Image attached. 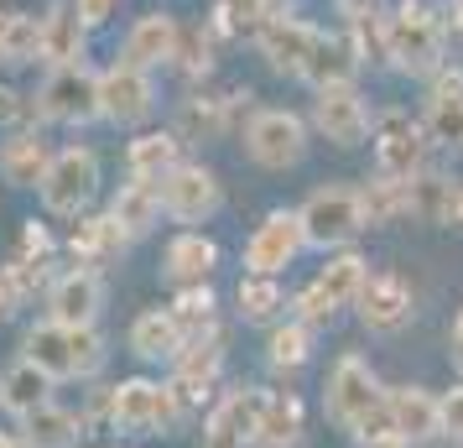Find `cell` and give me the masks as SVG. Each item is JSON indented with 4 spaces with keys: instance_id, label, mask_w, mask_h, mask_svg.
Returning a JSON list of instances; mask_svg holds the SVG:
<instances>
[{
    "instance_id": "e0dca14e",
    "label": "cell",
    "mask_w": 463,
    "mask_h": 448,
    "mask_svg": "<svg viewBox=\"0 0 463 448\" xmlns=\"http://www.w3.org/2000/svg\"><path fill=\"white\" fill-rule=\"evenodd\" d=\"M219 360H224V349H219L213 334H209V344L188 339V349L177 355V376H172V402H177V412H193V406L209 396L213 376H219Z\"/></svg>"
},
{
    "instance_id": "2e32d148",
    "label": "cell",
    "mask_w": 463,
    "mask_h": 448,
    "mask_svg": "<svg viewBox=\"0 0 463 448\" xmlns=\"http://www.w3.org/2000/svg\"><path fill=\"white\" fill-rule=\"evenodd\" d=\"M317 26L307 22H292V16H271V22L260 26V58L276 68V73H302L307 58H313L317 47Z\"/></svg>"
},
{
    "instance_id": "d6a6232c",
    "label": "cell",
    "mask_w": 463,
    "mask_h": 448,
    "mask_svg": "<svg viewBox=\"0 0 463 448\" xmlns=\"http://www.w3.org/2000/svg\"><path fill=\"white\" fill-rule=\"evenodd\" d=\"M354 47L334 43V37H317L313 58H307V68H302V79L313 89H328V84H354Z\"/></svg>"
},
{
    "instance_id": "ba28073f",
    "label": "cell",
    "mask_w": 463,
    "mask_h": 448,
    "mask_svg": "<svg viewBox=\"0 0 463 448\" xmlns=\"http://www.w3.org/2000/svg\"><path fill=\"white\" fill-rule=\"evenodd\" d=\"M162 193V214H172L177 224H198V219H209L219 209V183H213L209 167H198V162H177V167L156 183Z\"/></svg>"
},
{
    "instance_id": "5b68a950",
    "label": "cell",
    "mask_w": 463,
    "mask_h": 448,
    "mask_svg": "<svg viewBox=\"0 0 463 448\" xmlns=\"http://www.w3.org/2000/svg\"><path fill=\"white\" fill-rule=\"evenodd\" d=\"M245 151H250V162H260L271 172L297 167L302 151H307V130H302V120L292 110H260L245 126Z\"/></svg>"
},
{
    "instance_id": "30bf717a",
    "label": "cell",
    "mask_w": 463,
    "mask_h": 448,
    "mask_svg": "<svg viewBox=\"0 0 463 448\" xmlns=\"http://www.w3.org/2000/svg\"><path fill=\"white\" fill-rule=\"evenodd\" d=\"M307 245V230H302V214H287L276 209L260 230L250 235L245 245V266H250V277H276L281 266H292L297 251Z\"/></svg>"
},
{
    "instance_id": "4316f807",
    "label": "cell",
    "mask_w": 463,
    "mask_h": 448,
    "mask_svg": "<svg viewBox=\"0 0 463 448\" xmlns=\"http://www.w3.org/2000/svg\"><path fill=\"white\" fill-rule=\"evenodd\" d=\"M84 32L89 26L79 22L73 5H52V11L43 16V63L47 68L84 63Z\"/></svg>"
},
{
    "instance_id": "74e56055",
    "label": "cell",
    "mask_w": 463,
    "mask_h": 448,
    "mask_svg": "<svg viewBox=\"0 0 463 448\" xmlns=\"http://www.w3.org/2000/svg\"><path fill=\"white\" fill-rule=\"evenodd\" d=\"M172 319L183 323L188 339H203V329H213V292L209 287H183L172 302Z\"/></svg>"
},
{
    "instance_id": "7dc6e473",
    "label": "cell",
    "mask_w": 463,
    "mask_h": 448,
    "mask_svg": "<svg viewBox=\"0 0 463 448\" xmlns=\"http://www.w3.org/2000/svg\"><path fill=\"white\" fill-rule=\"evenodd\" d=\"M177 58L188 73H209V43H177Z\"/></svg>"
},
{
    "instance_id": "f6af8a7d",
    "label": "cell",
    "mask_w": 463,
    "mask_h": 448,
    "mask_svg": "<svg viewBox=\"0 0 463 448\" xmlns=\"http://www.w3.org/2000/svg\"><path fill=\"white\" fill-rule=\"evenodd\" d=\"M26 115H32V105H26L16 89H5L0 84V126H22Z\"/></svg>"
},
{
    "instance_id": "ac0fdd59",
    "label": "cell",
    "mask_w": 463,
    "mask_h": 448,
    "mask_svg": "<svg viewBox=\"0 0 463 448\" xmlns=\"http://www.w3.org/2000/svg\"><path fill=\"white\" fill-rule=\"evenodd\" d=\"M22 360H32L37 370H47L52 381H79V360H73V329L58 319H43L26 329L22 339Z\"/></svg>"
},
{
    "instance_id": "7c38bea8",
    "label": "cell",
    "mask_w": 463,
    "mask_h": 448,
    "mask_svg": "<svg viewBox=\"0 0 463 448\" xmlns=\"http://www.w3.org/2000/svg\"><path fill=\"white\" fill-rule=\"evenodd\" d=\"M359 287H364V261L359 256H338L323 266V277L297 298V308H302V323H328L344 308V302L359 298Z\"/></svg>"
},
{
    "instance_id": "ab89813d",
    "label": "cell",
    "mask_w": 463,
    "mask_h": 448,
    "mask_svg": "<svg viewBox=\"0 0 463 448\" xmlns=\"http://www.w3.org/2000/svg\"><path fill=\"white\" fill-rule=\"evenodd\" d=\"M313 355V334H307V323H287V329H276L271 334V365L276 370H297V365H307Z\"/></svg>"
},
{
    "instance_id": "7402d4cb",
    "label": "cell",
    "mask_w": 463,
    "mask_h": 448,
    "mask_svg": "<svg viewBox=\"0 0 463 448\" xmlns=\"http://www.w3.org/2000/svg\"><path fill=\"white\" fill-rule=\"evenodd\" d=\"M213 266H219V245H213L209 235L188 230V235H177L167 245V256H162V277L177 281V287H203V277H209Z\"/></svg>"
},
{
    "instance_id": "f5cc1de1",
    "label": "cell",
    "mask_w": 463,
    "mask_h": 448,
    "mask_svg": "<svg viewBox=\"0 0 463 448\" xmlns=\"http://www.w3.org/2000/svg\"><path fill=\"white\" fill-rule=\"evenodd\" d=\"M453 344L463 349V308H458V319H453Z\"/></svg>"
},
{
    "instance_id": "836d02e7",
    "label": "cell",
    "mask_w": 463,
    "mask_h": 448,
    "mask_svg": "<svg viewBox=\"0 0 463 448\" xmlns=\"http://www.w3.org/2000/svg\"><path fill=\"white\" fill-rule=\"evenodd\" d=\"M427 126L438 141H463V73H442L438 89H432V115H427Z\"/></svg>"
},
{
    "instance_id": "4fadbf2b",
    "label": "cell",
    "mask_w": 463,
    "mask_h": 448,
    "mask_svg": "<svg viewBox=\"0 0 463 448\" xmlns=\"http://www.w3.org/2000/svg\"><path fill=\"white\" fill-rule=\"evenodd\" d=\"M99 308H105V287H99V272H84V266H73V272H63V277L47 287V319L68 323V329H94Z\"/></svg>"
},
{
    "instance_id": "681fc988",
    "label": "cell",
    "mask_w": 463,
    "mask_h": 448,
    "mask_svg": "<svg viewBox=\"0 0 463 448\" xmlns=\"http://www.w3.org/2000/svg\"><path fill=\"white\" fill-rule=\"evenodd\" d=\"M442 224H458L463 230V183H458V193H453V204H448V219Z\"/></svg>"
},
{
    "instance_id": "8fae6325",
    "label": "cell",
    "mask_w": 463,
    "mask_h": 448,
    "mask_svg": "<svg viewBox=\"0 0 463 448\" xmlns=\"http://www.w3.org/2000/svg\"><path fill=\"white\" fill-rule=\"evenodd\" d=\"M375 167L391 183H411L421 167V130L411 126L406 110H385L375 126Z\"/></svg>"
},
{
    "instance_id": "277c9868",
    "label": "cell",
    "mask_w": 463,
    "mask_h": 448,
    "mask_svg": "<svg viewBox=\"0 0 463 448\" xmlns=\"http://www.w3.org/2000/svg\"><path fill=\"white\" fill-rule=\"evenodd\" d=\"M438 52H442V32H438V16L427 5H401L391 16V63L401 73H432L438 68Z\"/></svg>"
},
{
    "instance_id": "4dcf8cb0",
    "label": "cell",
    "mask_w": 463,
    "mask_h": 448,
    "mask_svg": "<svg viewBox=\"0 0 463 448\" xmlns=\"http://www.w3.org/2000/svg\"><path fill=\"white\" fill-rule=\"evenodd\" d=\"M391 417H396L401 438L406 443H421V438H432V433H442V412L438 402L421 391V386H401V391H391Z\"/></svg>"
},
{
    "instance_id": "c3c4849f",
    "label": "cell",
    "mask_w": 463,
    "mask_h": 448,
    "mask_svg": "<svg viewBox=\"0 0 463 448\" xmlns=\"http://www.w3.org/2000/svg\"><path fill=\"white\" fill-rule=\"evenodd\" d=\"M334 5L349 16V22H359V16H375V11H380V0H334Z\"/></svg>"
},
{
    "instance_id": "cb8c5ba5",
    "label": "cell",
    "mask_w": 463,
    "mask_h": 448,
    "mask_svg": "<svg viewBox=\"0 0 463 448\" xmlns=\"http://www.w3.org/2000/svg\"><path fill=\"white\" fill-rule=\"evenodd\" d=\"M109 219L126 230L130 240H141L156 230V219H162V193H156V183H120L115 188V198H109Z\"/></svg>"
},
{
    "instance_id": "ffe728a7",
    "label": "cell",
    "mask_w": 463,
    "mask_h": 448,
    "mask_svg": "<svg viewBox=\"0 0 463 448\" xmlns=\"http://www.w3.org/2000/svg\"><path fill=\"white\" fill-rule=\"evenodd\" d=\"M177 43H183L177 22L162 16V11H151V16H141V22L130 26L126 47H120V63H136V68L151 73L156 63H172V58H177Z\"/></svg>"
},
{
    "instance_id": "e575fe53",
    "label": "cell",
    "mask_w": 463,
    "mask_h": 448,
    "mask_svg": "<svg viewBox=\"0 0 463 448\" xmlns=\"http://www.w3.org/2000/svg\"><path fill=\"white\" fill-rule=\"evenodd\" d=\"M453 193H458L453 177H411V183H406V214H417L427 224H442Z\"/></svg>"
},
{
    "instance_id": "44dd1931",
    "label": "cell",
    "mask_w": 463,
    "mask_h": 448,
    "mask_svg": "<svg viewBox=\"0 0 463 448\" xmlns=\"http://www.w3.org/2000/svg\"><path fill=\"white\" fill-rule=\"evenodd\" d=\"M297 438H302V402L292 391H260L255 448H297Z\"/></svg>"
},
{
    "instance_id": "f546056e",
    "label": "cell",
    "mask_w": 463,
    "mask_h": 448,
    "mask_svg": "<svg viewBox=\"0 0 463 448\" xmlns=\"http://www.w3.org/2000/svg\"><path fill=\"white\" fill-rule=\"evenodd\" d=\"M47 402H52V376L37 370L32 360H16L0 376V406H5V412L26 417V412H37V406H47Z\"/></svg>"
},
{
    "instance_id": "6da1fadb",
    "label": "cell",
    "mask_w": 463,
    "mask_h": 448,
    "mask_svg": "<svg viewBox=\"0 0 463 448\" xmlns=\"http://www.w3.org/2000/svg\"><path fill=\"white\" fill-rule=\"evenodd\" d=\"M37 115L52 120V126H89V120H99L105 115V105H99V79L84 63L52 68L43 94H37Z\"/></svg>"
},
{
    "instance_id": "f1b7e54d",
    "label": "cell",
    "mask_w": 463,
    "mask_h": 448,
    "mask_svg": "<svg viewBox=\"0 0 463 448\" xmlns=\"http://www.w3.org/2000/svg\"><path fill=\"white\" fill-rule=\"evenodd\" d=\"M79 438H84V423L58 402H47V406H37V412L22 417V443L26 448H73Z\"/></svg>"
},
{
    "instance_id": "f35d334b",
    "label": "cell",
    "mask_w": 463,
    "mask_h": 448,
    "mask_svg": "<svg viewBox=\"0 0 463 448\" xmlns=\"http://www.w3.org/2000/svg\"><path fill=\"white\" fill-rule=\"evenodd\" d=\"M359 209H364V224H385L391 214H406V183H391V177L370 183L359 193Z\"/></svg>"
},
{
    "instance_id": "f907efd6",
    "label": "cell",
    "mask_w": 463,
    "mask_h": 448,
    "mask_svg": "<svg viewBox=\"0 0 463 448\" xmlns=\"http://www.w3.org/2000/svg\"><path fill=\"white\" fill-rule=\"evenodd\" d=\"M11 308H16V298H11V292H5V281H0V323L11 319Z\"/></svg>"
},
{
    "instance_id": "7a4b0ae2",
    "label": "cell",
    "mask_w": 463,
    "mask_h": 448,
    "mask_svg": "<svg viewBox=\"0 0 463 448\" xmlns=\"http://www.w3.org/2000/svg\"><path fill=\"white\" fill-rule=\"evenodd\" d=\"M177 417V402H172V386H156L146 376L136 381H120L109 391V423L115 433H130V438H151Z\"/></svg>"
},
{
    "instance_id": "11a10c76",
    "label": "cell",
    "mask_w": 463,
    "mask_h": 448,
    "mask_svg": "<svg viewBox=\"0 0 463 448\" xmlns=\"http://www.w3.org/2000/svg\"><path fill=\"white\" fill-rule=\"evenodd\" d=\"M458 22H463V0H458Z\"/></svg>"
},
{
    "instance_id": "9c48e42d",
    "label": "cell",
    "mask_w": 463,
    "mask_h": 448,
    "mask_svg": "<svg viewBox=\"0 0 463 448\" xmlns=\"http://www.w3.org/2000/svg\"><path fill=\"white\" fill-rule=\"evenodd\" d=\"M375 406H380V386L370 376V365L359 355H344L334 365V376H328V417L338 427H359Z\"/></svg>"
},
{
    "instance_id": "816d5d0a",
    "label": "cell",
    "mask_w": 463,
    "mask_h": 448,
    "mask_svg": "<svg viewBox=\"0 0 463 448\" xmlns=\"http://www.w3.org/2000/svg\"><path fill=\"white\" fill-rule=\"evenodd\" d=\"M255 5H260V11H271V16H281V11H287L292 0H255Z\"/></svg>"
},
{
    "instance_id": "d4e9b609",
    "label": "cell",
    "mask_w": 463,
    "mask_h": 448,
    "mask_svg": "<svg viewBox=\"0 0 463 448\" xmlns=\"http://www.w3.org/2000/svg\"><path fill=\"white\" fill-rule=\"evenodd\" d=\"M126 230L109 219V214H94V219H79V230H73V240H68V251H73V261L84 266V272H99L105 261H115L120 251H126Z\"/></svg>"
},
{
    "instance_id": "603a6c76",
    "label": "cell",
    "mask_w": 463,
    "mask_h": 448,
    "mask_svg": "<svg viewBox=\"0 0 463 448\" xmlns=\"http://www.w3.org/2000/svg\"><path fill=\"white\" fill-rule=\"evenodd\" d=\"M130 349L141 360H177L188 349V334H183V323L172 319V308H151V313H141L130 323Z\"/></svg>"
},
{
    "instance_id": "8d00e7d4",
    "label": "cell",
    "mask_w": 463,
    "mask_h": 448,
    "mask_svg": "<svg viewBox=\"0 0 463 448\" xmlns=\"http://www.w3.org/2000/svg\"><path fill=\"white\" fill-rule=\"evenodd\" d=\"M224 120H230V105L224 100H188L183 105V115H177V136H193V141H209V136H219L224 130Z\"/></svg>"
},
{
    "instance_id": "8992f818",
    "label": "cell",
    "mask_w": 463,
    "mask_h": 448,
    "mask_svg": "<svg viewBox=\"0 0 463 448\" xmlns=\"http://www.w3.org/2000/svg\"><path fill=\"white\" fill-rule=\"evenodd\" d=\"M302 230L307 245H344L364 230V209H359V193L349 188H323L302 204Z\"/></svg>"
},
{
    "instance_id": "83f0119b",
    "label": "cell",
    "mask_w": 463,
    "mask_h": 448,
    "mask_svg": "<svg viewBox=\"0 0 463 448\" xmlns=\"http://www.w3.org/2000/svg\"><path fill=\"white\" fill-rule=\"evenodd\" d=\"M177 147H183V136H172V130H146V136H136L126 147V167L136 183H162L172 167H177Z\"/></svg>"
},
{
    "instance_id": "bcb514c9",
    "label": "cell",
    "mask_w": 463,
    "mask_h": 448,
    "mask_svg": "<svg viewBox=\"0 0 463 448\" xmlns=\"http://www.w3.org/2000/svg\"><path fill=\"white\" fill-rule=\"evenodd\" d=\"M115 5H120V0H73V11H79L84 26H105L109 16H115Z\"/></svg>"
},
{
    "instance_id": "9f6ffc18",
    "label": "cell",
    "mask_w": 463,
    "mask_h": 448,
    "mask_svg": "<svg viewBox=\"0 0 463 448\" xmlns=\"http://www.w3.org/2000/svg\"><path fill=\"white\" fill-rule=\"evenodd\" d=\"M458 370H463V349H458Z\"/></svg>"
},
{
    "instance_id": "b9f144b4",
    "label": "cell",
    "mask_w": 463,
    "mask_h": 448,
    "mask_svg": "<svg viewBox=\"0 0 463 448\" xmlns=\"http://www.w3.org/2000/svg\"><path fill=\"white\" fill-rule=\"evenodd\" d=\"M73 360H79V381L94 376V370L105 365V339H99L94 329H73Z\"/></svg>"
},
{
    "instance_id": "52a82bcc",
    "label": "cell",
    "mask_w": 463,
    "mask_h": 448,
    "mask_svg": "<svg viewBox=\"0 0 463 448\" xmlns=\"http://www.w3.org/2000/svg\"><path fill=\"white\" fill-rule=\"evenodd\" d=\"M99 105H105L109 126H141L156 110V84H151L146 68L115 63L109 73H99Z\"/></svg>"
},
{
    "instance_id": "60d3db41",
    "label": "cell",
    "mask_w": 463,
    "mask_h": 448,
    "mask_svg": "<svg viewBox=\"0 0 463 448\" xmlns=\"http://www.w3.org/2000/svg\"><path fill=\"white\" fill-rule=\"evenodd\" d=\"M354 52L359 58H391V22L380 26V16H359L354 22Z\"/></svg>"
},
{
    "instance_id": "5bb4252c",
    "label": "cell",
    "mask_w": 463,
    "mask_h": 448,
    "mask_svg": "<svg viewBox=\"0 0 463 448\" xmlns=\"http://www.w3.org/2000/svg\"><path fill=\"white\" fill-rule=\"evenodd\" d=\"M317 130L328 136V141H338V147H359L364 141V130H370V110H364V100H359L354 84H328L317 89Z\"/></svg>"
},
{
    "instance_id": "d6986e66",
    "label": "cell",
    "mask_w": 463,
    "mask_h": 448,
    "mask_svg": "<svg viewBox=\"0 0 463 448\" xmlns=\"http://www.w3.org/2000/svg\"><path fill=\"white\" fill-rule=\"evenodd\" d=\"M255 417H260V391H230L203 427V448H250Z\"/></svg>"
},
{
    "instance_id": "db71d44e",
    "label": "cell",
    "mask_w": 463,
    "mask_h": 448,
    "mask_svg": "<svg viewBox=\"0 0 463 448\" xmlns=\"http://www.w3.org/2000/svg\"><path fill=\"white\" fill-rule=\"evenodd\" d=\"M0 448H26L22 438H11V433H0Z\"/></svg>"
},
{
    "instance_id": "9a60e30c",
    "label": "cell",
    "mask_w": 463,
    "mask_h": 448,
    "mask_svg": "<svg viewBox=\"0 0 463 448\" xmlns=\"http://www.w3.org/2000/svg\"><path fill=\"white\" fill-rule=\"evenodd\" d=\"M354 302H359V323H364L370 334H396L401 323L411 319V292H406V281H401L396 272L364 277Z\"/></svg>"
},
{
    "instance_id": "484cf974",
    "label": "cell",
    "mask_w": 463,
    "mask_h": 448,
    "mask_svg": "<svg viewBox=\"0 0 463 448\" xmlns=\"http://www.w3.org/2000/svg\"><path fill=\"white\" fill-rule=\"evenodd\" d=\"M47 167H52V151L32 136V130H16L5 147H0V177L11 188H43Z\"/></svg>"
},
{
    "instance_id": "7bdbcfd3",
    "label": "cell",
    "mask_w": 463,
    "mask_h": 448,
    "mask_svg": "<svg viewBox=\"0 0 463 448\" xmlns=\"http://www.w3.org/2000/svg\"><path fill=\"white\" fill-rule=\"evenodd\" d=\"M47 251H52V235H47L43 224H37V219H32V224H22V251H16V256L37 266V261H43Z\"/></svg>"
},
{
    "instance_id": "3957f363",
    "label": "cell",
    "mask_w": 463,
    "mask_h": 448,
    "mask_svg": "<svg viewBox=\"0 0 463 448\" xmlns=\"http://www.w3.org/2000/svg\"><path fill=\"white\" fill-rule=\"evenodd\" d=\"M43 209L47 214H79L99 193V157L89 147H63L43 177Z\"/></svg>"
},
{
    "instance_id": "ee69618b",
    "label": "cell",
    "mask_w": 463,
    "mask_h": 448,
    "mask_svg": "<svg viewBox=\"0 0 463 448\" xmlns=\"http://www.w3.org/2000/svg\"><path fill=\"white\" fill-rule=\"evenodd\" d=\"M438 412H442V433H453V438H463V386L458 391H448L438 402Z\"/></svg>"
},
{
    "instance_id": "d590c367",
    "label": "cell",
    "mask_w": 463,
    "mask_h": 448,
    "mask_svg": "<svg viewBox=\"0 0 463 448\" xmlns=\"http://www.w3.org/2000/svg\"><path fill=\"white\" fill-rule=\"evenodd\" d=\"M281 302H287V292L276 287V277H245L240 281V319L245 323H266L281 313Z\"/></svg>"
},
{
    "instance_id": "1f68e13d",
    "label": "cell",
    "mask_w": 463,
    "mask_h": 448,
    "mask_svg": "<svg viewBox=\"0 0 463 448\" xmlns=\"http://www.w3.org/2000/svg\"><path fill=\"white\" fill-rule=\"evenodd\" d=\"M37 58H43V16H26V11L0 16V63L26 68Z\"/></svg>"
}]
</instances>
